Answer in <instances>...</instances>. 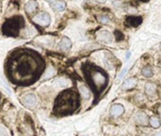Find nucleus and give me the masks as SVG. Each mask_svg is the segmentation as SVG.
<instances>
[{
    "mask_svg": "<svg viewBox=\"0 0 161 136\" xmlns=\"http://www.w3.org/2000/svg\"><path fill=\"white\" fill-rule=\"evenodd\" d=\"M44 69V62L37 52L20 49L13 52L6 64L9 79L17 85L28 86L39 79Z\"/></svg>",
    "mask_w": 161,
    "mask_h": 136,
    "instance_id": "f257e3e1",
    "label": "nucleus"
},
{
    "mask_svg": "<svg viewBox=\"0 0 161 136\" xmlns=\"http://www.w3.org/2000/svg\"><path fill=\"white\" fill-rule=\"evenodd\" d=\"M83 72L87 83L96 96L104 91L108 83V77L104 70L93 64L87 63L83 67Z\"/></svg>",
    "mask_w": 161,
    "mask_h": 136,
    "instance_id": "f03ea898",
    "label": "nucleus"
},
{
    "mask_svg": "<svg viewBox=\"0 0 161 136\" xmlns=\"http://www.w3.org/2000/svg\"><path fill=\"white\" fill-rule=\"evenodd\" d=\"M79 106L78 94L72 89L61 92L55 101L54 113L57 115L72 114Z\"/></svg>",
    "mask_w": 161,
    "mask_h": 136,
    "instance_id": "7ed1b4c3",
    "label": "nucleus"
},
{
    "mask_svg": "<svg viewBox=\"0 0 161 136\" xmlns=\"http://www.w3.org/2000/svg\"><path fill=\"white\" fill-rule=\"evenodd\" d=\"M25 25L24 18L20 15L14 16L5 22L2 27V32L6 36L10 37H17L19 31Z\"/></svg>",
    "mask_w": 161,
    "mask_h": 136,
    "instance_id": "20e7f679",
    "label": "nucleus"
},
{
    "mask_svg": "<svg viewBox=\"0 0 161 136\" xmlns=\"http://www.w3.org/2000/svg\"><path fill=\"white\" fill-rule=\"evenodd\" d=\"M32 21L36 24L41 25V27H47L51 22V18L50 15L46 12H41V13L37 14L32 18Z\"/></svg>",
    "mask_w": 161,
    "mask_h": 136,
    "instance_id": "39448f33",
    "label": "nucleus"
},
{
    "mask_svg": "<svg viewBox=\"0 0 161 136\" xmlns=\"http://www.w3.org/2000/svg\"><path fill=\"white\" fill-rule=\"evenodd\" d=\"M36 102H37V99H36L35 95L32 93L25 94L22 98V103L25 107H28V108L34 107Z\"/></svg>",
    "mask_w": 161,
    "mask_h": 136,
    "instance_id": "423d86ee",
    "label": "nucleus"
},
{
    "mask_svg": "<svg viewBox=\"0 0 161 136\" xmlns=\"http://www.w3.org/2000/svg\"><path fill=\"white\" fill-rule=\"evenodd\" d=\"M49 2L51 8L56 11H62L65 10L66 5L62 1H57V0H47Z\"/></svg>",
    "mask_w": 161,
    "mask_h": 136,
    "instance_id": "0eeeda50",
    "label": "nucleus"
},
{
    "mask_svg": "<svg viewBox=\"0 0 161 136\" xmlns=\"http://www.w3.org/2000/svg\"><path fill=\"white\" fill-rule=\"evenodd\" d=\"M124 113V106L121 104H114L110 108V115L112 116H115V118L121 115Z\"/></svg>",
    "mask_w": 161,
    "mask_h": 136,
    "instance_id": "6e6552de",
    "label": "nucleus"
},
{
    "mask_svg": "<svg viewBox=\"0 0 161 136\" xmlns=\"http://www.w3.org/2000/svg\"><path fill=\"white\" fill-rule=\"evenodd\" d=\"M135 120L137 123L140 125H147L148 124V118L147 115L143 113H138L135 115Z\"/></svg>",
    "mask_w": 161,
    "mask_h": 136,
    "instance_id": "1a4fd4ad",
    "label": "nucleus"
},
{
    "mask_svg": "<svg viewBox=\"0 0 161 136\" xmlns=\"http://www.w3.org/2000/svg\"><path fill=\"white\" fill-rule=\"evenodd\" d=\"M37 8H38V4L35 0H30V1L28 2L25 6V10L28 13H32V12L36 10Z\"/></svg>",
    "mask_w": 161,
    "mask_h": 136,
    "instance_id": "9d476101",
    "label": "nucleus"
},
{
    "mask_svg": "<svg viewBox=\"0 0 161 136\" xmlns=\"http://www.w3.org/2000/svg\"><path fill=\"white\" fill-rule=\"evenodd\" d=\"M141 22H142V20H141L140 17L129 16V17H127V19H126V23L129 25H132V27H137V25L141 24Z\"/></svg>",
    "mask_w": 161,
    "mask_h": 136,
    "instance_id": "9b49d317",
    "label": "nucleus"
},
{
    "mask_svg": "<svg viewBox=\"0 0 161 136\" xmlns=\"http://www.w3.org/2000/svg\"><path fill=\"white\" fill-rule=\"evenodd\" d=\"M72 47V42L68 38H63L60 42V48L61 51H68Z\"/></svg>",
    "mask_w": 161,
    "mask_h": 136,
    "instance_id": "f8f14e48",
    "label": "nucleus"
},
{
    "mask_svg": "<svg viewBox=\"0 0 161 136\" xmlns=\"http://www.w3.org/2000/svg\"><path fill=\"white\" fill-rule=\"evenodd\" d=\"M137 84V79L135 78H129L127 79L124 84H123V86H121V89L123 90H127V89H131L133 88Z\"/></svg>",
    "mask_w": 161,
    "mask_h": 136,
    "instance_id": "ddd939ff",
    "label": "nucleus"
},
{
    "mask_svg": "<svg viewBox=\"0 0 161 136\" xmlns=\"http://www.w3.org/2000/svg\"><path fill=\"white\" fill-rule=\"evenodd\" d=\"M99 38L103 41L110 42L112 41V36L107 31H102V32H100V33H99Z\"/></svg>",
    "mask_w": 161,
    "mask_h": 136,
    "instance_id": "4468645a",
    "label": "nucleus"
},
{
    "mask_svg": "<svg viewBox=\"0 0 161 136\" xmlns=\"http://www.w3.org/2000/svg\"><path fill=\"white\" fill-rule=\"evenodd\" d=\"M145 92L148 95H153L154 92H156V86L152 83H148L145 85Z\"/></svg>",
    "mask_w": 161,
    "mask_h": 136,
    "instance_id": "2eb2a0df",
    "label": "nucleus"
},
{
    "mask_svg": "<svg viewBox=\"0 0 161 136\" xmlns=\"http://www.w3.org/2000/svg\"><path fill=\"white\" fill-rule=\"evenodd\" d=\"M79 92L84 99H89V97H91V92H89V90L85 86H79Z\"/></svg>",
    "mask_w": 161,
    "mask_h": 136,
    "instance_id": "dca6fc26",
    "label": "nucleus"
},
{
    "mask_svg": "<svg viewBox=\"0 0 161 136\" xmlns=\"http://www.w3.org/2000/svg\"><path fill=\"white\" fill-rule=\"evenodd\" d=\"M141 73H142V75L144 77H151L153 75V69L149 67H146L142 69Z\"/></svg>",
    "mask_w": 161,
    "mask_h": 136,
    "instance_id": "f3484780",
    "label": "nucleus"
},
{
    "mask_svg": "<svg viewBox=\"0 0 161 136\" xmlns=\"http://www.w3.org/2000/svg\"><path fill=\"white\" fill-rule=\"evenodd\" d=\"M150 123L154 128H158L160 126V121L157 118H151Z\"/></svg>",
    "mask_w": 161,
    "mask_h": 136,
    "instance_id": "a211bd4d",
    "label": "nucleus"
},
{
    "mask_svg": "<svg viewBox=\"0 0 161 136\" xmlns=\"http://www.w3.org/2000/svg\"><path fill=\"white\" fill-rule=\"evenodd\" d=\"M0 136H9L7 129L2 126H0Z\"/></svg>",
    "mask_w": 161,
    "mask_h": 136,
    "instance_id": "6ab92c4d",
    "label": "nucleus"
},
{
    "mask_svg": "<svg viewBox=\"0 0 161 136\" xmlns=\"http://www.w3.org/2000/svg\"><path fill=\"white\" fill-rule=\"evenodd\" d=\"M98 20H99L101 23L106 24V23H107V22L109 21V18H108L107 16H101V17L98 18Z\"/></svg>",
    "mask_w": 161,
    "mask_h": 136,
    "instance_id": "aec40b11",
    "label": "nucleus"
},
{
    "mask_svg": "<svg viewBox=\"0 0 161 136\" xmlns=\"http://www.w3.org/2000/svg\"><path fill=\"white\" fill-rule=\"evenodd\" d=\"M142 1H147V0H142Z\"/></svg>",
    "mask_w": 161,
    "mask_h": 136,
    "instance_id": "412c9836",
    "label": "nucleus"
}]
</instances>
